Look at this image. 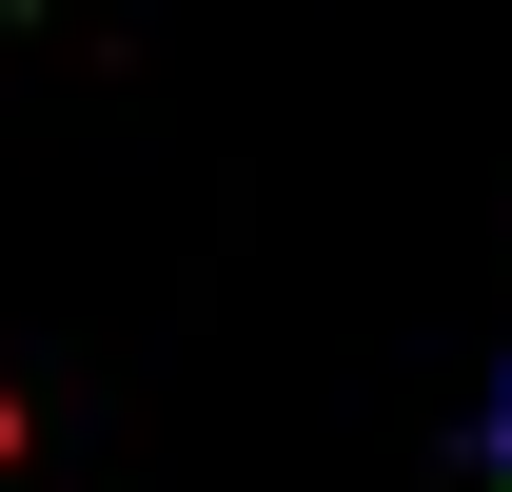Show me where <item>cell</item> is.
<instances>
[{
	"mask_svg": "<svg viewBox=\"0 0 512 492\" xmlns=\"http://www.w3.org/2000/svg\"><path fill=\"white\" fill-rule=\"evenodd\" d=\"M493 492H512V414H493Z\"/></svg>",
	"mask_w": 512,
	"mask_h": 492,
	"instance_id": "cell-1",
	"label": "cell"
}]
</instances>
